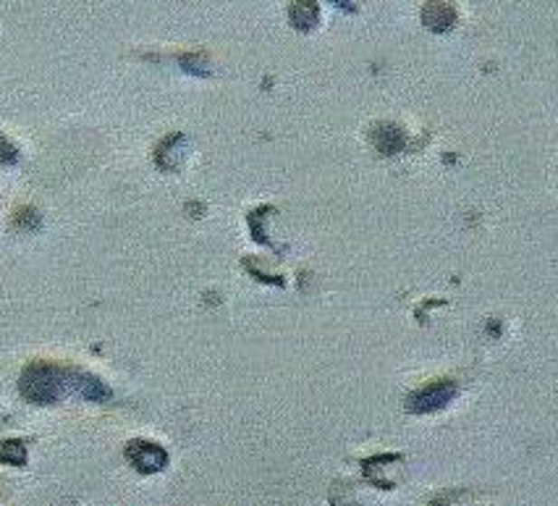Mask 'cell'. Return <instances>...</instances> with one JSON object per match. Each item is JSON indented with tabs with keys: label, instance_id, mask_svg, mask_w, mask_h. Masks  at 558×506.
I'll return each mask as SVG.
<instances>
[{
	"label": "cell",
	"instance_id": "6",
	"mask_svg": "<svg viewBox=\"0 0 558 506\" xmlns=\"http://www.w3.org/2000/svg\"><path fill=\"white\" fill-rule=\"evenodd\" d=\"M0 459L8 462V464H24L26 452L19 444H5V446L0 449Z\"/></svg>",
	"mask_w": 558,
	"mask_h": 506
},
{
	"label": "cell",
	"instance_id": "7",
	"mask_svg": "<svg viewBox=\"0 0 558 506\" xmlns=\"http://www.w3.org/2000/svg\"><path fill=\"white\" fill-rule=\"evenodd\" d=\"M16 160H19V152L14 150V148L0 137V163H3V166H11V163H16Z\"/></svg>",
	"mask_w": 558,
	"mask_h": 506
},
{
	"label": "cell",
	"instance_id": "2",
	"mask_svg": "<svg viewBox=\"0 0 558 506\" xmlns=\"http://www.w3.org/2000/svg\"><path fill=\"white\" fill-rule=\"evenodd\" d=\"M127 456L131 459V464L142 473H155L160 467H166L168 456L160 446H155L150 441H134L127 449Z\"/></svg>",
	"mask_w": 558,
	"mask_h": 506
},
{
	"label": "cell",
	"instance_id": "4",
	"mask_svg": "<svg viewBox=\"0 0 558 506\" xmlns=\"http://www.w3.org/2000/svg\"><path fill=\"white\" fill-rule=\"evenodd\" d=\"M425 22L432 29H446L449 24H454V11L443 3H430L425 8Z\"/></svg>",
	"mask_w": 558,
	"mask_h": 506
},
{
	"label": "cell",
	"instance_id": "3",
	"mask_svg": "<svg viewBox=\"0 0 558 506\" xmlns=\"http://www.w3.org/2000/svg\"><path fill=\"white\" fill-rule=\"evenodd\" d=\"M66 386H71L79 396H84L87 402H108L110 399V388L102 386L100 380L92 378V376H84V373H69Z\"/></svg>",
	"mask_w": 558,
	"mask_h": 506
},
{
	"label": "cell",
	"instance_id": "1",
	"mask_svg": "<svg viewBox=\"0 0 558 506\" xmlns=\"http://www.w3.org/2000/svg\"><path fill=\"white\" fill-rule=\"evenodd\" d=\"M63 386H66V373L55 370L51 365L29 368L22 376V383H19L22 394L29 402H34V405H52L61 396Z\"/></svg>",
	"mask_w": 558,
	"mask_h": 506
},
{
	"label": "cell",
	"instance_id": "5",
	"mask_svg": "<svg viewBox=\"0 0 558 506\" xmlns=\"http://www.w3.org/2000/svg\"><path fill=\"white\" fill-rule=\"evenodd\" d=\"M291 22L297 26H312L317 22V8L312 3H297L291 8Z\"/></svg>",
	"mask_w": 558,
	"mask_h": 506
}]
</instances>
